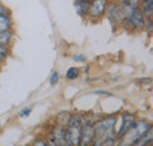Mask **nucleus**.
<instances>
[{
    "mask_svg": "<svg viewBox=\"0 0 153 146\" xmlns=\"http://www.w3.org/2000/svg\"><path fill=\"white\" fill-rule=\"evenodd\" d=\"M141 11L147 20H152L153 17V0H140Z\"/></svg>",
    "mask_w": 153,
    "mask_h": 146,
    "instance_id": "nucleus-11",
    "label": "nucleus"
},
{
    "mask_svg": "<svg viewBox=\"0 0 153 146\" xmlns=\"http://www.w3.org/2000/svg\"><path fill=\"white\" fill-rule=\"evenodd\" d=\"M58 80H59V74H58V72H54L51 77V85H56Z\"/></svg>",
    "mask_w": 153,
    "mask_h": 146,
    "instance_id": "nucleus-17",
    "label": "nucleus"
},
{
    "mask_svg": "<svg viewBox=\"0 0 153 146\" xmlns=\"http://www.w3.org/2000/svg\"><path fill=\"white\" fill-rule=\"evenodd\" d=\"M151 125L146 121H134L132 127L130 128L120 139V144H132V145H138L141 138L150 131Z\"/></svg>",
    "mask_w": 153,
    "mask_h": 146,
    "instance_id": "nucleus-2",
    "label": "nucleus"
},
{
    "mask_svg": "<svg viewBox=\"0 0 153 146\" xmlns=\"http://www.w3.org/2000/svg\"><path fill=\"white\" fill-rule=\"evenodd\" d=\"M84 119L81 117H71L66 128V145H80L81 128L84 125Z\"/></svg>",
    "mask_w": 153,
    "mask_h": 146,
    "instance_id": "nucleus-3",
    "label": "nucleus"
},
{
    "mask_svg": "<svg viewBox=\"0 0 153 146\" xmlns=\"http://www.w3.org/2000/svg\"><path fill=\"white\" fill-rule=\"evenodd\" d=\"M139 4H140V0H120L119 5L117 6L120 19L124 20L127 18L134 8L139 7Z\"/></svg>",
    "mask_w": 153,
    "mask_h": 146,
    "instance_id": "nucleus-5",
    "label": "nucleus"
},
{
    "mask_svg": "<svg viewBox=\"0 0 153 146\" xmlns=\"http://www.w3.org/2000/svg\"><path fill=\"white\" fill-rule=\"evenodd\" d=\"M107 8V0H92L90 4L88 14L93 18L101 17Z\"/></svg>",
    "mask_w": 153,
    "mask_h": 146,
    "instance_id": "nucleus-7",
    "label": "nucleus"
},
{
    "mask_svg": "<svg viewBox=\"0 0 153 146\" xmlns=\"http://www.w3.org/2000/svg\"><path fill=\"white\" fill-rule=\"evenodd\" d=\"M79 69H76V67H70L68 70H67V72H66V78L68 79V80H74L78 78V75H79Z\"/></svg>",
    "mask_w": 153,
    "mask_h": 146,
    "instance_id": "nucleus-15",
    "label": "nucleus"
},
{
    "mask_svg": "<svg viewBox=\"0 0 153 146\" xmlns=\"http://www.w3.org/2000/svg\"><path fill=\"white\" fill-rule=\"evenodd\" d=\"M34 144L36 145H47V142H45V140H37V142H34Z\"/></svg>",
    "mask_w": 153,
    "mask_h": 146,
    "instance_id": "nucleus-19",
    "label": "nucleus"
},
{
    "mask_svg": "<svg viewBox=\"0 0 153 146\" xmlns=\"http://www.w3.org/2000/svg\"><path fill=\"white\" fill-rule=\"evenodd\" d=\"M90 0H76L74 2V7H76V13L81 17L88 14V10H90Z\"/></svg>",
    "mask_w": 153,
    "mask_h": 146,
    "instance_id": "nucleus-10",
    "label": "nucleus"
},
{
    "mask_svg": "<svg viewBox=\"0 0 153 146\" xmlns=\"http://www.w3.org/2000/svg\"><path fill=\"white\" fill-rule=\"evenodd\" d=\"M108 20L112 22V25H115L119 21H121V19L119 17V13H118L117 5H113V6L110 7V10H108Z\"/></svg>",
    "mask_w": 153,
    "mask_h": 146,
    "instance_id": "nucleus-13",
    "label": "nucleus"
},
{
    "mask_svg": "<svg viewBox=\"0 0 153 146\" xmlns=\"http://www.w3.org/2000/svg\"><path fill=\"white\" fill-rule=\"evenodd\" d=\"M5 13H7V11H6V8L0 4V14H5Z\"/></svg>",
    "mask_w": 153,
    "mask_h": 146,
    "instance_id": "nucleus-20",
    "label": "nucleus"
},
{
    "mask_svg": "<svg viewBox=\"0 0 153 146\" xmlns=\"http://www.w3.org/2000/svg\"><path fill=\"white\" fill-rule=\"evenodd\" d=\"M117 119L114 117H108L99 123L94 124V142L93 145H114L117 136L114 133V127Z\"/></svg>",
    "mask_w": 153,
    "mask_h": 146,
    "instance_id": "nucleus-1",
    "label": "nucleus"
},
{
    "mask_svg": "<svg viewBox=\"0 0 153 146\" xmlns=\"http://www.w3.org/2000/svg\"><path fill=\"white\" fill-rule=\"evenodd\" d=\"M126 20H128V22L133 26L134 28H138V30H141L146 26V18H145L140 7L134 8L133 11L130 13V16L126 18Z\"/></svg>",
    "mask_w": 153,
    "mask_h": 146,
    "instance_id": "nucleus-6",
    "label": "nucleus"
},
{
    "mask_svg": "<svg viewBox=\"0 0 153 146\" xmlns=\"http://www.w3.org/2000/svg\"><path fill=\"white\" fill-rule=\"evenodd\" d=\"M30 113H31V109H26L20 112V117H27Z\"/></svg>",
    "mask_w": 153,
    "mask_h": 146,
    "instance_id": "nucleus-18",
    "label": "nucleus"
},
{
    "mask_svg": "<svg viewBox=\"0 0 153 146\" xmlns=\"http://www.w3.org/2000/svg\"><path fill=\"white\" fill-rule=\"evenodd\" d=\"M53 139L56 142V145H66V128L62 126H58L52 132Z\"/></svg>",
    "mask_w": 153,
    "mask_h": 146,
    "instance_id": "nucleus-9",
    "label": "nucleus"
},
{
    "mask_svg": "<svg viewBox=\"0 0 153 146\" xmlns=\"http://www.w3.org/2000/svg\"><path fill=\"white\" fill-rule=\"evenodd\" d=\"M94 142V124L92 121H84L81 128L80 145L87 146L93 144Z\"/></svg>",
    "mask_w": 153,
    "mask_h": 146,
    "instance_id": "nucleus-4",
    "label": "nucleus"
},
{
    "mask_svg": "<svg viewBox=\"0 0 153 146\" xmlns=\"http://www.w3.org/2000/svg\"><path fill=\"white\" fill-rule=\"evenodd\" d=\"M7 57H8V48L4 45H0V61L6 60Z\"/></svg>",
    "mask_w": 153,
    "mask_h": 146,
    "instance_id": "nucleus-16",
    "label": "nucleus"
},
{
    "mask_svg": "<svg viewBox=\"0 0 153 146\" xmlns=\"http://www.w3.org/2000/svg\"><path fill=\"white\" fill-rule=\"evenodd\" d=\"M11 40H12V33L10 32V30L0 32V45L7 46V45H10Z\"/></svg>",
    "mask_w": 153,
    "mask_h": 146,
    "instance_id": "nucleus-14",
    "label": "nucleus"
},
{
    "mask_svg": "<svg viewBox=\"0 0 153 146\" xmlns=\"http://www.w3.org/2000/svg\"><path fill=\"white\" fill-rule=\"evenodd\" d=\"M135 121V117L131 113H125L121 118V126L119 128V131L117 132V139H120L130 128L132 127V125Z\"/></svg>",
    "mask_w": 153,
    "mask_h": 146,
    "instance_id": "nucleus-8",
    "label": "nucleus"
},
{
    "mask_svg": "<svg viewBox=\"0 0 153 146\" xmlns=\"http://www.w3.org/2000/svg\"><path fill=\"white\" fill-rule=\"evenodd\" d=\"M11 25H12V21H11V18L7 13L0 14V32L8 31L11 28Z\"/></svg>",
    "mask_w": 153,
    "mask_h": 146,
    "instance_id": "nucleus-12",
    "label": "nucleus"
}]
</instances>
